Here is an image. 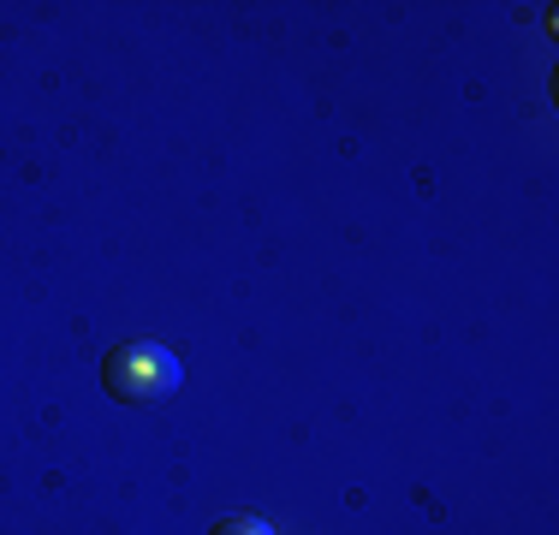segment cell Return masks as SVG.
Listing matches in <instances>:
<instances>
[{"label":"cell","mask_w":559,"mask_h":535,"mask_svg":"<svg viewBox=\"0 0 559 535\" xmlns=\"http://www.w3.org/2000/svg\"><path fill=\"white\" fill-rule=\"evenodd\" d=\"M102 381H108V393L119 405H143V399H167L173 387H179V364H173V352H162V345L131 340L108 357Z\"/></svg>","instance_id":"1"},{"label":"cell","mask_w":559,"mask_h":535,"mask_svg":"<svg viewBox=\"0 0 559 535\" xmlns=\"http://www.w3.org/2000/svg\"><path fill=\"white\" fill-rule=\"evenodd\" d=\"M209 535H274L269 518H250V512H233V518H221Z\"/></svg>","instance_id":"2"}]
</instances>
